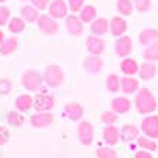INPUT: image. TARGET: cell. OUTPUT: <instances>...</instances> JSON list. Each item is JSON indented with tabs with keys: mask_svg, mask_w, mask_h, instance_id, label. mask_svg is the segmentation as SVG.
<instances>
[{
	"mask_svg": "<svg viewBox=\"0 0 158 158\" xmlns=\"http://www.w3.org/2000/svg\"><path fill=\"white\" fill-rule=\"evenodd\" d=\"M120 69L124 73V76H135L138 71H140V64L135 61L134 59H123L121 64H120Z\"/></svg>",
	"mask_w": 158,
	"mask_h": 158,
	"instance_id": "cell-21",
	"label": "cell"
},
{
	"mask_svg": "<svg viewBox=\"0 0 158 158\" xmlns=\"http://www.w3.org/2000/svg\"><path fill=\"white\" fill-rule=\"evenodd\" d=\"M135 108L140 114H151L157 110V100L147 87L138 90L135 96Z\"/></svg>",
	"mask_w": 158,
	"mask_h": 158,
	"instance_id": "cell-1",
	"label": "cell"
},
{
	"mask_svg": "<svg viewBox=\"0 0 158 158\" xmlns=\"http://www.w3.org/2000/svg\"><path fill=\"white\" fill-rule=\"evenodd\" d=\"M141 131L148 138H158V115H147L141 121Z\"/></svg>",
	"mask_w": 158,
	"mask_h": 158,
	"instance_id": "cell-7",
	"label": "cell"
},
{
	"mask_svg": "<svg viewBox=\"0 0 158 158\" xmlns=\"http://www.w3.org/2000/svg\"><path fill=\"white\" fill-rule=\"evenodd\" d=\"M31 3H33V6L36 9H39V10H46V9H48V6H50V3H52V0H31Z\"/></svg>",
	"mask_w": 158,
	"mask_h": 158,
	"instance_id": "cell-40",
	"label": "cell"
},
{
	"mask_svg": "<svg viewBox=\"0 0 158 158\" xmlns=\"http://www.w3.org/2000/svg\"><path fill=\"white\" fill-rule=\"evenodd\" d=\"M140 39V43L143 46H150V44L155 43L158 40V30L157 29H145L143 30L138 36Z\"/></svg>",
	"mask_w": 158,
	"mask_h": 158,
	"instance_id": "cell-26",
	"label": "cell"
},
{
	"mask_svg": "<svg viewBox=\"0 0 158 158\" xmlns=\"http://www.w3.org/2000/svg\"><path fill=\"white\" fill-rule=\"evenodd\" d=\"M77 135L83 145H91L94 140V127L90 121H80L77 125Z\"/></svg>",
	"mask_w": 158,
	"mask_h": 158,
	"instance_id": "cell-5",
	"label": "cell"
},
{
	"mask_svg": "<svg viewBox=\"0 0 158 158\" xmlns=\"http://www.w3.org/2000/svg\"><path fill=\"white\" fill-rule=\"evenodd\" d=\"M120 134H121V141L131 143V141L138 138L140 130L137 128V125H134V124H124L121 127V130H120Z\"/></svg>",
	"mask_w": 158,
	"mask_h": 158,
	"instance_id": "cell-19",
	"label": "cell"
},
{
	"mask_svg": "<svg viewBox=\"0 0 158 158\" xmlns=\"http://www.w3.org/2000/svg\"><path fill=\"white\" fill-rule=\"evenodd\" d=\"M54 121V117L50 111H40V113H36L30 117V124L33 125L34 128H44V127H48L52 125Z\"/></svg>",
	"mask_w": 158,
	"mask_h": 158,
	"instance_id": "cell-9",
	"label": "cell"
},
{
	"mask_svg": "<svg viewBox=\"0 0 158 158\" xmlns=\"http://www.w3.org/2000/svg\"><path fill=\"white\" fill-rule=\"evenodd\" d=\"M69 7L73 13H80V10L84 7V0H67Z\"/></svg>",
	"mask_w": 158,
	"mask_h": 158,
	"instance_id": "cell-39",
	"label": "cell"
},
{
	"mask_svg": "<svg viewBox=\"0 0 158 158\" xmlns=\"http://www.w3.org/2000/svg\"><path fill=\"white\" fill-rule=\"evenodd\" d=\"M10 22V9L6 6H0V27L6 26Z\"/></svg>",
	"mask_w": 158,
	"mask_h": 158,
	"instance_id": "cell-38",
	"label": "cell"
},
{
	"mask_svg": "<svg viewBox=\"0 0 158 158\" xmlns=\"http://www.w3.org/2000/svg\"><path fill=\"white\" fill-rule=\"evenodd\" d=\"M134 10L132 0H117V11L121 16H131Z\"/></svg>",
	"mask_w": 158,
	"mask_h": 158,
	"instance_id": "cell-31",
	"label": "cell"
},
{
	"mask_svg": "<svg viewBox=\"0 0 158 158\" xmlns=\"http://www.w3.org/2000/svg\"><path fill=\"white\" fill-rule=\"evenodd\" d=\"M47 15H50L53 19L59 20V19H66L67 17V11H69V7H67V3L64 0H52V3L47 9Z\"/></svg>",
	"mask_w": 158,
	"mask_h": 158,
	"instance_id": "cell-11",
	"label": "cell"
},
{
	"mask_svg": "<svg viewBox=\"0 0 158 158\" xmlns=\"http://www.w3.org/2000/svg\"><path fill=\"white\" fill-rule=\"evenodd\" d=\"M43 81L44 78L40 74V71L33 70V69L26 70L22 74V84L27 91H37V90H40V87L43 85Z\"/></svg>",
	"mask_w": 158,
	"mask_h": 158,
	"instance_id": "cell-3",
	"label": "cell"
},
{
	"mask_svg": "<svg viewBox=\"0 0 158 158\" xmlns=\"http://www.w3.org/2000/svg\"><path fill=\"white\" fill-rule=\"evenodd\" d=\"M115 54L118 56V57H123V59H125V57H128L130 54H131L132 52V40L130 36H121L118 37L117 41H115Z\"/></svg>",
	"mask_w": 158,
	"mask_h": 158,
	"instance_id": "cell-10",
	"label": "cell"
},
{
	"mask_svg": "<svg viewBox=\"0 0 158 158\" xmlns=\"http://www.w3.org/2000/svg\"><path fill=\"white\" fill-rule=\"evenodd\" d=\"M78 17L81 19L83 23H93L97 19V9L91 4H87L80 10V16Z\"/></svg>",
	"mask_w": 158,
	"mask_h": 158,
	"instance_id": "cell-27",
	"label": "cell"
},
{
	"mask_svg": "<svg viewBox=\"0 0 158 158\" xmlns=\"http://www.w3.org/2000/svg\"><path fill=\"white\" fill-rule=\"evenodd\" d=\"M137 143H138L141 150H145V151L157 150V143H155L152 138H148V137H138V138H137Z\"/></svg>",
	"mask_w": 158,
	"mask_h": 158,
	"instance_id": "cell-33",
	"label": "cell"
},
{
	"mask_svg": "<svg viewBox=\"0 0 158 158\" xmlns=\"http://www.w3.org/2000/svg\"><path fill=\"white\" fill-rule=\"evenodd\" d=\"M36 23L39 26V30L46 36H53L60 30L57 20L53 19L50 15H40V17H39V20Z\"/></svg>",
	"mask_w": 158,
	"mask_h": 158,
	"instance_id": "cell-4",
	"label": "cell"
},
{
	"mask_svg": "<svg viewBox=\"0 0 158 158\" xmlns=\"http://www.w3.org/2000/svg\"><path fill=\"white\" fill-rule=\"evenodd\" d=\"M43 78L46 81V84L52 88H59L64 83V71L60 66L57 64H50L44 69Z\"/></svg>",
	"mask_w": 158,
	"mask_h": 158,
	"instance_id": "cell-2",
	"label": "cell"
},
{
	"mask_svg": "<svg viewBox=\"0 0 158 158\" xmlns=\"http://www.w3.org/2000/svg\"><path fill=\"white\" fill-rule=\"evenodd\" d=\"M103 140L106 141L107 145H115L118 141L121 140V134H120V130L118 127H115L114 124L107 125L106 128L103 130Z\"/></svg>",
	"mask_w": 158,
	"mask_h": 158,
	"instance_id": "cell-16",
	"label": "cell"
},
{
	"mask_svg": "<svg viewBox=\"0 0 158 158\" xmlns=\"http://www.w3.org/2000/svg\"><path fill=\"white\" fill-rule=\"evenodd\" d=\"M127 29H128V26H127V22H125V19L123 16H114L110 20V33L113 36H124Z\"/></svg>",
	"mask_w": 158,
	"mask_h": 158,
	"instance_id": "cell-14",
	"label": "cell"
},
{
	"mask_svg": "<svg viewBox=\"0 0 158 158\" xmlns=\"http://www.w3.org/2000/svg\"><path fill=\"white\" fill-rule=\"evenodd\" d=\"M97 157L98 158H117V151L114 148H111V145L98 148L97 150Z\"/></svg>",
	"mask_w": 158,
	"mask_h": 158,
	"instance_id": "cell-34",
	"label": "cell"
},
{
	"mask_svg": "<svg viewBox=\"0 0 158 158\" xmlns=\"http://www.w3.org/2000/svg\"><path fill=\"white\" fill-rule=\"evenodd\" d=\"M140 78L141 80H151V78L155 77L157 74V66H155L154 61H145L140 66Z\"/></svg>",
	"mask_w": 158,
	"mask_h": 158,
	"instance_id": "cell-24",
	"label": "cell"
},
{
	"mask_svg": "<svg viewBox=\"0 0 158 158\" xmlns=\"http://www.w3.org/2000/svg\"><path fill=\"white\" fill-rule=\"evenodd\" d=\"M39 9H36L31 4V6H23L22 9H20V15H22L23 20L27 23H34L39 20V17H40V13H39Z\"/></svg>",
	"mask_w": 158,
	"mask_h": 158,
	"instance_id": "cell-25",
	"label": "cell"
},
{
	"mask_svg": "<svg viewBox=\"0 0 158 158\" xmlns=\"http://www.w3.org/2000/svg\"><path fill=\"white\" fill-rule=\"evenodd\" d=\"M134 7L137 9V11L140 13H147L151 9V0H132Z\"/></svg>",
	"mask_w": 158,
	"mask_h": 158,
	"instance_id": "cell-36",
	"label": "cell"
},
{
	"mask_svg": "<svg viewBox=\"0 0 158 158\" xmlns=\"http://www.w3.org/2000/svg\"><path fill=\"white\" fill-rule=\"evenodd\" d=\"M23 2H27V0H23Z\"/></svg>",
	"mask_w": 158,
	"mask_h": 158,
	"instance_id": "cell-45",
	"label": "cell"
},
{
	"mask_svg": "<svg viewBox=\"0 0 158 158\" xmlns=\"http://www.w3.org/2000/svg\"><path fill=\"white\" fill-rule=\"evenodd\" d=\"M103 59L100 56H96V54H90L87 56L84 59V63H83V67L84 70L90 74H98L100 71L103 70Z\"/></svg>",
	"mask_w": 158,
	"mask_h": 158,
	"instance_id": "cell-13",
	"label": "cell"
},
{
	"mask_svg": "<svg viewBox=\"0 0 158 158\" xmlns=\"http://www.w3.org/2000/svg\"><path fill=\"white\" fill-rule=\"evenodd\" d=\"M90 31L94 36H104L107 31H110V22L106 17H97L90 24Z\"/></svg>",
	"mask_w": 158,
	"mask_h": 158,
	"instance_id": "cell-17",
	"label": "cell"
},
{
	"mask_svg": "<svg viewBox=\"0 0 158 158\" xmlns=\"http://www.w3.org/2000/svg\"><path fill=\"white\" fill-rule=\"evenodd\" d=\"M118 120V115L117 113L114 111H104L101 114V123H104L106 125H111V124H115V121Z\"/></svg>",
	"mask_w": 158,
	"mask_h": 158,
	"instance_id": "cell-35",
	"label": "cell"
},
{
	"mask_svg": "<svg viewBox=\"0 0 158 158\" xmlns=\"http://www.w3.org/2000/svg\"><path fill=\"white\" fill-rule=\"evenodd\" d=\"M7 123L11 127H22V125L24 124V115H23L20 111H9Z\"/></svg>",
	"mask_w": 158,
	"mask_h": 158,
	"instance_id": "cell-32",
	"label": "cell"
},
{
	"mask_svg": "<svg viewBox=\"0 0 158 158\" xmlns=\"http://www.w3.org/2000/svg\"><path fill=\"white\" fill-rule=\"evenodd\" d=\"M85 48L90 54H96V56H101L106 50V41L98 36H88L85 39Z\"/></svg>",
	"mask_w": 158,
	"mask_h": 158,
	"instance_id": "cell-8",
	"label": "cell"
},
{
	"mask_svg": "<svg viewBox=\"0 0 158 158\" xmlns=\"http://www.w3.org/2000/svg\"><path fill=\"white\" fill-rule=\"evenodd\" d=\"M143 57L145 59V61H158V40L145 47Z\"/></svg>",
	"mask_w": 158,
	"mask_h": 158,
	"instance_id": "cell-30",
	"label": "cell"
},
{
	"mask_svg": "<svg viewBox=\"0 0 158 158\" xmlns=\"http://www.w3.org/2000/svg\"><path fill=\"white\" fill-rule=\"evenodd\" d=\"M111 108L117 114H124L131 108V101L128 98H125V97H115L111 101Z\"/></svg>",
	"mask_w": 158,
	"mask_h": 158,
	"instance_id": "cell-22",
	"label": "cell"
},
{
	"mask_svg": "<svg viewBox=\"0 0 158 158\" xmlns=\"http://www.w3.org/2000/svg\"><path fill=\"white\" fill-rule=\"evenodd\" d=\"M7 27H9V31L13 34L22 33L26 29V22L23 20V17H11L10 22L7 23Z\"/></svg>",
	"mask_w": 158,
	"mask_h": 158,
	"instance_id": "cell-29",
	"label": "cell"
},
{
	"mask_svg": "<svg viewBox=\"0 0 158 158\" xmlns=\"http://www.w3.org/2000/svg\"><path fill=\"white\" fill-rule=\"evenodd\" d=\"M56 104L54 94H47V93H39L34 97V110L37 113L40 111H50Z\"/></svg>",
	"mask_w": 158,
	"mask_h": 158,
	"instance_id": "cell-6",
	"label": "cell"
},
{
	"mask_svg": "<svg viewBox=\"0 0 158 158\" xmlns=\"http://www.w3.org/2000/svg\"><path fill=\"white\" fill-rule=\"evenodd\" d=\"M64 113L71 121H80L83 115H84V108L80 103L71 101V103H67L64 106Z\"/></svg>",
	"mask_w": 158,
	"mask_h": 158,
	"instance_id": "cell-15",
	"label": "cell"
},
{
	"mask_svg": "<svg viewBox=\"0 0 158 158\" xmlns=\"http://www.w3.org/2000/svg\"><path fill=\"white\" fill-rule=\"evenodd\" d=\"M19 47V40L17 37L11 36V37H7L4 39V41L0 44V54L2 56H10L17 50Z\"/></svg>",
	"mask_w": 158,
	"mask_h": 158,
	"instance_id": "cell-20",
	"label": "cell"
},
{
	"mask_svg": "<svg viewBox=\"0 0 158 158\" xmlns=\"http://www.w3.org/2000/svg\"><path fill=\"white\" fill-rule=\"evenodd\" d=\"M15 106H16V108H17V111H20V113H27V111L34 106V100L30 94H22V96H19L17 98H16Z\"/></svg>",
	"mask_w": 158,
	"mask_h": 158,
	"instance_id": "cell-23",
	"label": "cell"
},
{
	"mask_svg": "<svg viewBox=\"0 0 158 158\" xmlns=\"http://www.w3.org/2000/svg\"><path fill=\"white\" fill-rule=\"evenodd\" d=\"M140 90V81H137V78L131 77V76H124L121 78V91L127 96L134 94Z\"/></svg>",
	"mask_w": 158,
	"mask_h": 158,
	"instance_id": "cell-18",
	"label": "cell"
},
{
	"mask_svg": "<svg viewBox=\"0 0 158 158\" xmlns=\"http://www.w3.org/2000/svg\"><path fill=\"white\" fill-rule=\"evenodd\" d=\"M11 88H13L11 80H9V78H0V94L2 96L9 94L11 91Z\"/></svg>",
	"mask_w": 158,
	"mask_h": 158,
	"instance_id": "cell-37",
	"label": "cell"
},
{
	"mask_svg": "<svg viewBox=\"0 0 158 158\" xmlns=\"http://www.w3.org/2000/svg\"><path fill=\"white\" fill-rule=\"evenodd\" d=\"M3 41H4V33L2 31V30H0V44L3 43Z\"/></svg>",
	"mask_w": 158,
	"mask_h": 158,
	"instance_id": "cell-43",
	"label": "cell"
},
{
	"mask_svg": "<svg viewBox=\"0 0 158 158\" xmlns=\"http://www.w3.org/2000/svg\"><path fill=\"white\" fill-rule=\"evenodd\" d=\"M10 138V132L9 130L4 127V125H0V145H4V144L9 141Z\"/></svg>",
	"mask_w": 158,
	"mask_h": 158,
	"instance_id": "cell-41",
	"label": "cell"
},
{
	"mask_svg": "<svg viewBox=\"0 0 158 158\" xmlns=\"http://www.w3.org/2000/svg\"><path fill=\"white\" fill-rule=\"evenodd\" d=\"M66 29L71 36L77 37L81 36L84 31V23L81 22V19L76 15H70L66 17Z\"/></svg>",
	"mask_w": 158,
	"mask_h": 158,
	"instance_id": "cell-12",
	"label": "cell"
},
{
	"mask_svg": "<svg viewBox=\"0 0 158 158\" xmlns=\"http://www.w3.org/2000/svg\"><path fill=\"white\" fill-rule=\"evenodd\" d=\"M134 158H152V155H151V151L141 150V151H138V152H135Z\"/></svg>",
	"mask_w": 158,
	"mask_h": 158,
	"instance_id": "cell-42",
	"label": "cell"
},
{
	"mask_svg": "<svg viewBox=\"0 0 158 158\" xmlns=\"http://www.w3.org/2000/svg\"><path fill=\"white\" fill-rule=\"evenodd\" d=\"M106 85H107V90L110 93H118L121 90V78L114 73L108 74L106 78Z\"/></svg>",
	"mask_w": 158,
	"mask_h": 158,
	"instance_id": "cell-28",
	"label": "cell"
},
{
	"mask_svg": "<svg viewBox=\"0 0 158 158\" xmlns=\"http://www.w3.org/2000/svg\"><path fill=\"white\" fill-rule=\"evenodd\" d=\"M4 2H7V0H0V4H2V3H4Z\"/></svg>",
	"mask_w": 158,
	"mask_h": 158,
	"instance_id": "cell-44",
	"label": "cell"
}]
</instances>
